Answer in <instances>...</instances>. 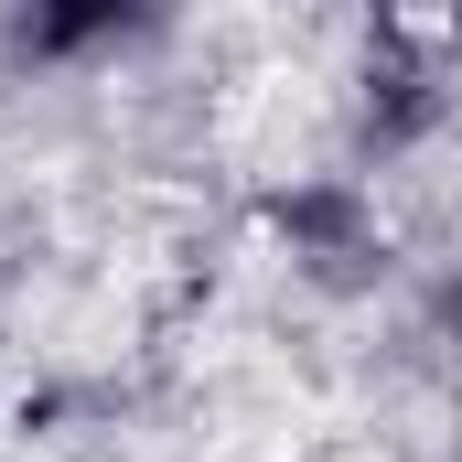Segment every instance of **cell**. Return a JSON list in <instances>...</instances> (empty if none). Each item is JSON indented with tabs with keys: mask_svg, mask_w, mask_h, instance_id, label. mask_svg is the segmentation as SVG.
<instances>
[{
	"mask_svg": "<svg viewBox=\"0 0 462 462\" xmlns=\"http://www.w3.org/2000/svg\"><path fill=\"white\" fill-rule=\"evenodd\" d=\"M280 226L301 236V258H355L365 247V205L345 183H312V194H280Z\"/></svg>",
	"mask_w": 462,
	"mask_h": 462,
	"instance_id": "obj_1",
	"label": "cell"
}]
</instances>
